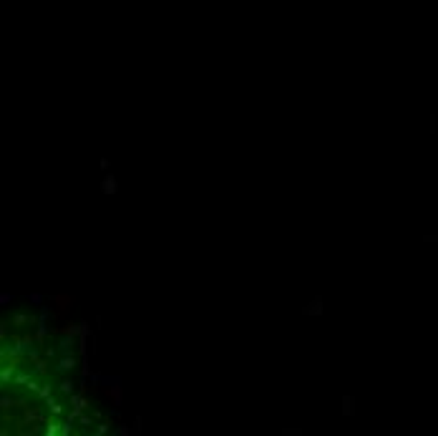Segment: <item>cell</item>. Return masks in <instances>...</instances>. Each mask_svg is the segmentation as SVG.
Listing matches in <instances>:
<instances>
[{"mask_svg": "<svg viewBox=\"0 0 438 436\" xmlns=\"http://www.w3.org/2000/svg\"><path fill=\"white\" fill-rule=\"evenodd\" d=\"M116 189V185H113V179H106V192H113Z\"/></svg>", "mask_w": 438, "mask_h": 436, "instance_id": "obj_1", "label": "cell"}]
</instances>
